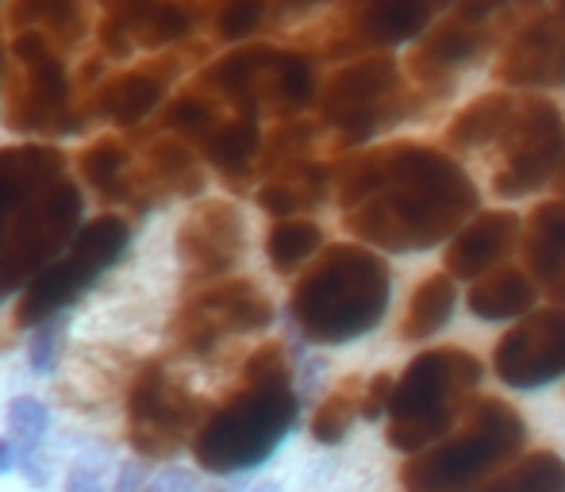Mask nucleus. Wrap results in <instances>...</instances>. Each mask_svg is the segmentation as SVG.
<instances>
[{
  "label": "nucleus",
  "mask_w": 565,
  "mask_h": 492,
  "mask_svg": "<svg viewBox=\"0 0 565 492\" xmlns=\"http://www.w3.org/2000/svg\"><path fill=\"white\" fill-rule=\"evenodd\" d=\"M342 227L370 250H435L481 208L473 178L443 147L416 139L354 150L331 170Z\"/></svg>",
  "instance_id": "f257e3e1"
},
{
  "label": "nucleus",
  "mask_w": 565,
  "mask_h": 492,
  "mask_svg": "<svg viewBox=\"0 0 565 492\" xmlns=\"http://www.w3.org/2000/svg\"><path fill=\"white\" fill-rule=\"evenodd\" d=\"M393 300V269L362 243L323 246L289 292V320L308 343L347 346L381 328Z\"/></svg>",
  "instance_id": "f03ea898"
},
{
  "label": "nucleus",
  "mask_w": 565,
  "mask_h": 492,
  "mask_svg": "<svg viewBox=\"0 0 565 492\" xmlns=\"http://www.w3.org/2000/svg\"><path fill=\"white\" fill-rule=\"evenodd\" d=\"M527 447V419L500 396H473L447 435L408 454L404 492H477Z\"/></svg>",
  "instance_id": "7ed1b4c3"
},
{
  "label": "nucleus",
  "mask_w": 565,
  "mask_h": 492,
  "mask_svg": "<svg viewBox=\"0 0 565 492\" xmlns=\"http://www.w3.org/2000/svg\"><path fill=\"white\" fill-rule=\"evenodd\" d=\"M300 419L292 381H246L209 411L193 431V458L201 470L238 478L277 454Z\"/></svg>",
  "instance_id": "20e7f679"
},
{
  "label": "nucleus",
  "mask_w": 565,
  "mask_h": 492,
  "mask_svg": "<svg viewBox=\"0 0 565 492\" xmlns=\"http://www.w3.org/2000/svg\"><path fill=\"white\" fill-rule=\"evenodd\" d=\"M484 381V362L466 346H431L419 351L393 381L385 411V442L401 454L431 447L466 411Z\"/></svg>",
  "instance_id": "39448f33"
},
{
  "label": "nucleus",
  "mask_w": 565,
  "mask_h": 492,
  "mask_svg": "<svg viewBox=\"0 0 565 492\" xmlns=\"http://www.w3.org/2000/svg\"><path fill=\"white\" fill-rule=\"evenodd\" d=\"M424 108L404 85L401 62L388 51L358 54L342 62L323 85H316V113L320 127L335 131V147L350 150L370 142L385 127L408 120Z\"/></svg>",
  "instance_id": "423d86ee"
},
{
  "label": "nucleus",
  "mask_w": 565,
  "mask_h": 492,
  "mask_svg": "<svg viewBox=\"0 0 565 492\" xmlns=\"http://www.w3.org/2000/svg\"><path fill=\"white\" fill-rule=\"evenodd\" d=\"M492 193L500 201H520L551 185L565 150V116L543 93H515L512 120L492 142Z\"/></svg>",
  "instance_id": "0eeeda50"
},
{
  "label": "nucleus",
  "mask_w": 565,
  "mask_h": 492,
  "mask_svg": "<svg viewBox=\"0 0 565 492\" xmlns=\"http://www.w3.org/2000/svg\"><path fill=\"white\" fill-rule=\"evenodd\" d=\"M127 224L119 216H100L85 224L74 235L66 258H54L31 277L28 292H23L20 308H15V323L20 328H39V323L54 320L62 308H70L105 269H113L119 254L127 250Z\"/></svg>",
  "instance_id": "6e6552de"
},
{
  "label": "nucleus",
  "mask_w": 565,
  "mask_h": 492,
  "mask_svg": "<svg viewBox=\"0 0 565 492\" xmlns=\"http://www.w3.org/2000/svg\"><path fill=\"white\" fill-rule=\"evenodd\" d=\"M201 424L196 400L162 366H142L127 393V442L139 458H173Z\"/></svg>",
  "instance_id": "1a4fd4ad"
},
{
  "label": "nucleus",
  "mask_w": 565,
  "mask_h": 492,
  "mask_svg": "<svg viewBox=\"0 0 565 492\" xmlns=\"http://www.w3.org/2000/svg\"><path fill=\"white\" fill-rule=\"evenodd\" d=\"M269 323H274V304L258 285L246 277H220L216 285L181 304L173 320V339L185 351L204 354L231 335H250Z\"/></svg>",
  "instance_id": "9d476101"
},
{
  "label": "nucleus",
  "mask_w": 565,
  "mask_h": 492,
  "mask_svg": "<svg viewBox=\"0 0 565 492\" xmlns=\"http://www.w3.org/2000/svg\"><path fill=\"white\" fill-rule=\"evenodd\" d=\"M492 77L515 93L565 89V8H535L497 43Z\"/></svg>",
  "instance_id": "9b49d317"
},
{
  "label": "nucleus",
  "mask_w": 565,
  "mask_h": 492,
  "mask_svg": "<svg viewBox=\"0 0 565 492\" xmlns=\"http://www.w3.org/2000/svg\"><path fill=\"white\" fill-rule=\"evenodd\" d=\"M497 43H500V31L492 28L489 20H473V15L454 8L447 20L427 28L424 35L416 39V46H412V54H408L412 93H416L419 100L447 97L454 85H458V77L466 74V69H473Z\"/></svg>",
  "instance_id": "f8f14e48"
},
{
  "label": "nucleus",
  "mask_w": 565,
  "mask_h": 492,
  "mask_svg": "<svg viewBox=\"0 0 565 492\" xmlns=\"http://www.w3.org/2000/svg\"><path fill=\"white\" fill-rule=\"evenodd\" d=\"M492 373L515 393L546 388L565 373V308H531L492 346Z\"/></svg>",
  "instance_id": "ddd939ff"
},
{
  "label": "nucleus",
  "mask_w": 565,
  "mask_h": 492,
  "mask_svg": "<svg viewBox=\"0 0 565 492\" xmlns=\"http://www.w3.org/2000/svg\"><path fill=\"white\" fill-rule=\"evenodd\" d=\"M431 23V8L424 0H339L323 54L328 58H358V54L393 51L419 39Z\"/></svg>",
  "instance_id": "4468645a"
},
{
  "label": "nucleus",
  "mask_w": 565,
  "mask_h": 492,
  "mask_svg": "<svg viewBox=\"0 0 565 492\" xmlns=\"http://www.w3.org/2000/svg\"><path fill=\"white\" fill-rule=\"evenodd\" d=\"M246 250V224L238 216L235 204L227 201H209L181 224L178 232V254L185 261V269L201 281L209 277H227L238 266Z\"/></svg>",
  "instance_id": "2eb2a0df"
},
{
  "label": "nucleus",
  "mask_w": 565,
  "mask_h": 492,
  "mask_svg": "<svg viewBox=\"0 0 565 492\" xmlns=\"http://www.w3.org/2000/svg\"><path fill=\"white\" fill-rule=\"evenodd\" d=\"M520 216L504 208H477L466 224L447 239L443 250V274L454 281H477L512 254L520 243Z\"/></svg>",
  "instance_id": "dca6fc26"
},
{
  "label": "nucleus",
  "mask_w": 565,
  "mask_h": 492,
  "mask_svg": "<svg viewBox=\"0 0 565 492\" xmlns=\"http://www.w3.org/2000/svg\"><path fill=\"white\" fill-rule=\"evenodd\" d=\"M523 232V269L539 292L565 308V196L539 204Z\"/></svg>",
  "instance_id": "f3484780"
},
{
  "label": "nucleus",
  "mask_w": 565,
  "mask_h": 492,
  "mask_svg": "<svg viewBox=\"0 0 565 492\" xmlns=\"http://www.w3.org/2000/svg\"><path fill=\"white\" fill-rule=\"evenodd\" d=\"M62 178V154L51 147H12L0 150V243L12 224L15 208L28 196L43 193L51 181Z\"/></svg>",
  "instance_id": "a211bd4d"
},
{
  "label": "nucleus",
  "mask_w": 565,
  "mask_h": 492,
  "mask_svg": "<svg viewBox=\"0 0 565 492\" xmlns=\"http://www.w3.org/2000/svg\"><path fill=\"white\" fill-rule=\"evenodd\" d=\"M539 289L535 281L527 277V269L520 266H497L489 269L484 277H477L466 292V304L477 320L484 323H508V320H520L535 308Z\"/></svg>",
  "instance_id": "6ab92c4d"
},
{
  "label": "nucleus",
  "mask_w": 565,
  "mask_h": 492,
  "mask_svg": "<svg viewBox=\"0 0 565 492\" xmlns=\"http://www.w3.org/2000/svg\"><path fill=\"white\" fill-rule=\"evenodd\" d=\"M105 20L142 46H166L193 28L189 12L173 0H108Z\"/></svg>",
  "instance_id": "aec40b11"
},
{
  "label": "nucleus",
  "mask_w": 565,
  "mask_h": 492,
  "mask_svg": "<svg viewBox=\"0 0 565 492\" xmlns=\"http://www.w3.org/2000/svg\"><path fill=\"white\" fill-rule=\"evenodd\" d=\"M512 108H515V93L512 89L481 93L477 100H469V105L447 124V131H443L447 150L454 158L473 154V150H489L492 142L500 139L504 124L512 120Z\"/></svg>",
  "instance_id": "412c9836"
},
{
  "label": "nucleus",
  "mask_w": 565,
  "mask_h": 492,
  "mask_svg": "<svg viewBox=\"0 0 565 492\" xmlns=\"http://www.w3.org/2000/svg\"><path fill=\"white\" fill-rule=\"evenodd\" d=\"M454 308H458L454 277H447L443 269L439 274H427L424 281L408 292V304H404L401 323H396V335H401V343L435 339L454 320Z\"/></svg>",
  "instance_id": "4be33fe9"
},
{
  "label": "nucleus",
  "mask_w": 565,
  "mask_h": 492,
  "mask_svg": "<svg viewBox=\"0 0 565 492\" xmlns=\"http://www.w3.org/2000/svg\"><path fill=\"white\" fill-rule=\"evenodd\" d=\"M204 154L209 162L216 165L224 178L231 181H243L246 173L258 165V154H262V127H258V116H220V124L204 135Z\"/></svg>",
  "instance_id": "5701e85b"
},
{
  "label": "nucleus",
  "mask_w": 565,
  "mask_h": 492,
  "mask_svg": "<svg viewBox=\"0 0 565 492\" xmlns=\"http://www.w3.org/2000/svg\"><path fill=\"white\" fill-rule=\"evenodd\" d=\"M158 100H162V77L147 74V69H131V74H119L108 85H100L97 100H93V113L131 127L147 120L158 108Z\"/></svg>",
  "instance_id": "b1692460"
},
{
  "label": "nucleus",
  "mask_w": 565,
  "mask_h": 492,
  "mask_svg": "<svg viewBox=\"0 0 565 492\" xmlns=\"http://www.w3.org/2000/svg\"><path fill=\"white\" fill-rule=\"evenodd\" d=\"M8 23L12 31H35L46 43L62 39V43H74L85 31L82 0H12L8 8Z\"/></svg>",
  "instance_id": "393cba45"
},
{
  "label": "nucleus",
  "mask_w": 565,
  "mask_h": 492,
  "mask_svg": "<svg viewBox=\"0 0 565 492\" xmlns=\"http://www.w3.org/2000/svg\"><path fill=\"white\" fill-rule=\"evenodd\" d=\"M477 492H565V458L558 450H531L512 458Z\"/></svg>",
  "instance_id": "a878e982"
},
{
  "label": "nucleus",
  "mask_w": 565,
  "mask_h": 492,
  "mask_svg": "<svg viewBox=\"0 0 565 492\" xmlns=\"http://www.w3.org/2000/svg\"><path fill=\"white\" fill-rule=\"evenodd\" d=\"M323 250V227L316 220L305 216H292V220H277L266 235V254H269V266L277 274H297L308 258Z\"/></svg>",
  "instance_id": "bb28decb"
},
{
  "label": "nucleus",
  "mask_w": 565,
  "mask_h": 492,
  "mask_svg": "<svg viewBox=\"0 0 565 492\" xmlns=\"http://www.w3.org/2000/svg\"><path fill=\"white\" fill-rule=\"evenodd\" d=\"M147 178L150 185H166L170 193H201L204 173L196 165L193 150L178 139H162L147 158Z\"/></svg>",
  "instance_id": "cd10ccee"
},
{
  "label": "nucleus",
  "mask_w": 565,
  "mask_h": 492,
  "mask_svg": "<svg viewBox=\"0 0 565 492\" xmlns=\"http://www.w3.org/2000/svg\"><path fill=\"white\" fill-rule=\"evenodd\" d=\"M358 393H362V381L358 377H342L335 388L320 400L312 416V439L323 442V447H339L350 435L358 419Z\"/></svg>",
  "instance_id": "c85d7f7f"
},
{
  "label": "nucleus",
  "mask_w": 565,
  "mask_h": 492,
  "mask_svg": "<svg viewBox=\"0 0 565 492\" xmlns=\"http://www.w3.org/2000/svg\"><path fill=\"white\" fill-rule=\"evenodd\" d=\"M8 427H12V450L15 454H35L43 450L51 435V408L35 396H15L8 404Z\"/></svg>",
  "instance_id": "c756f323"
},
{
  "label": "nucleus",
  "mask_w": 565,
  "mask_h": 492,
  "mask_svg": "<svg viewBox=\"0 0 565 492\" xmlns=\"http://www.w3.org/2000/svg\"><path fill=\"white\" fill-rule=\"evenodd\" d=\"M127 170V150L116 139H97L82 154V173L89 185H97L100 193H116V185L124 181Z\"/></svg>",
  "instance_id": "7c9ffc66"
},
{
  "label": "nucleus",
  "mask_w": 565,
  "mask_h": 492,
  "mask_svg": "<svg viewBox=\"0 0 565 492\" xmlns=\"http://www.w3.org/2000/svg\"><path fill=\"white\" fill-rule=\"evenodd\" d=\"M113 481H116L113 454H108L105 447H89L70 466L66 492H113Z\"/></svg>",
  "instance_id": "2f4dec72"
},
{
  "label": "nucleus",
  "mask_w": 565,
  "mask_h": 492,
  "mask_svg": "<svg viewBox=\"0 0 565 492\" xmlns=\"http://www.w3.org/2000/svg\"><path fill=\"white\" fill-rule=\"evenodd\" d=\"M458 12L473 15V20H489L497 31H508L539 8V0H458Z\"/></svg>",
  "instance_id": "473e14b6"
},
{
  "label": "nucleus",
  "mask_w": 565,
  "mask_h": 492,
  "mask_svg": "<svg viewBox=\"0 0 565 492\" xmlns=\"http://www.w3.org/2000/svg\"><path fill=\"white\" fill-rule=\"evenodd\" d=\"M266 8H269V0H224V8H220V15H216L220 35L224 39L254 35V31L262 28V20H266Z\"/></svg>",
  "instance_id": "72a5a7b5"
},
{
  "label": "nucleus",
  "mask_w": 565,
  "mask_h": 492,
  "mask_svg": "<svg viewBox=\"0 0 565 492\" xmlns=\"http://www.w3.org/2000/svg\"><path fill=\"white\" fill-rule=\"evenodd\" d=\"M58 351H62V323L58 315L46 323H39L35 331H31V346H28V362L35 373H51L58 366Z\"/></svg>",
  "instance_id": "f704fd0d"
},
{
  "label": "nucleus",
  "mask_w": 565,
  "mask_h": 492,
  "mask_svg": "<svg viewBox=\"0 0 565 492\" xmlns=\"http://www.w3.org/2000/svg\"><path fill=\"white\" fill-rule=\"evenodd\" d=\"M388 396H393V377L388 373H373L370 381H362V393H358V416L381 419L388 411Z\"/></svg>",
  "instance_id": "c9c22d12"
},
{
  "label": "nucleus",
  "mask_w": 565,
  "mask_h": 492,
  "mask_svg": "<svg viewBox=\"0 0 565 492\" xmlns=\"http://www.w3.org/2000/svg\"><path fill=\"white\" fill-rule=\"evenodd\" d=\"M142 492H201V485H196V473L181 470V466H166L142 485Z\"/></svg>",
  "instance_id": "e433bc0d"
},
{
  "label": "nucleus",
  "mask_w": 565,
  "mask_h": 492,
  "mask_svg": "<svg viewBox=\"0 0 565 492\" xmlns=\"http://www.w3.org/2000/svg\"><path fill=\"white\" fill-rule=\"evenodd\" d=\"M15 470H20L23 481L35 489H43L46 481H51V462H46L43 450H35V454H15Z\"/></svg>",
  "instance_id": "4c0bfd02"
},
{
  "label": "nucleus",
  "mask_w": 565,
  "mask_h": 492,
  "mask_svg": "<svg viewBox=\"0 0 565 492\" xmlns=\"http://www.w3.org/2000/svg\"><path fill=\"white\" fill-rule=\"evenodd\" d=\"M12 470H15V450L8 439H0V478H8Z\"/></svg>",
  "instance_id": "58836bf2"
},
{
  "label": "nucleus",
  "mask_w": 565,
  "mask_h": 492,
  "mask_svg": "<svg viewBox=\"0 0 565 492\" xmlns=\"http://www.w3.org/2000/svg\"><path fill=\"white\" fill-rule=\"evenodd\" d=\"M316 4H323V0H277L281 12H308V8H316Z\"/></svg>",
  "instance_id": "ea45409f"
},
{
  "label": "nucleus",
  "mask_w": 565,
  "mask_h": 492,
  "mask_svg": "<svg viewBox=\"0 0 565 492\" xmlns=\"http://www.w3.org/2000/svg\"><path fill=\"white\" fill-rule=\"evenodd\" d=\"M554 181H558V189H565V150H562V162H558V173H554Z\"/></svg>",
  "instance_id": "a19ab883"
},
{
  "label": "nucleus",
  "mask_w": 565,
  "mask_h": 492,
  "mask_svg": "<svg viewBox=\"0 0 565 492\" xmlns=\"http://www.w3.org/2000/svg\"><path fill=\"white\" fill-rule=\"evenodd\" d=\"M427 8H447V4H458V0H424Z\"/></svg>",
  "instance_id": "79ce46f5"
},
{
  "label": "nucleus",
  "mask_w": 565,
  "mask_h": 492,
  "mask_svg": "<svg viewBox=\"0 0 565 492\" xmlns=\"http://www.w3.org/2000/svg\"><path fill=\"white\" fill-rule=\"evenodd\" d=\"M250 492H285L281 485H258V489H250Z\"/></svg>",
  "instance_id": "37998d69"
},
{
  "label": "nucleus",
  "mask_w": 565,
  "mask_h": 492,
  "mask_svg": "<svg viewBox=\"0 0 565 492\" xmlns=\"http://www.w3.org/2000/svg\"><path fill=\"white\" fill-rule=\"evenodd\" d=\"M558 4H562V8H565V0H558Z\"/></svg>",
  "instance_id": "c03bdc74"
}]
</instances>
